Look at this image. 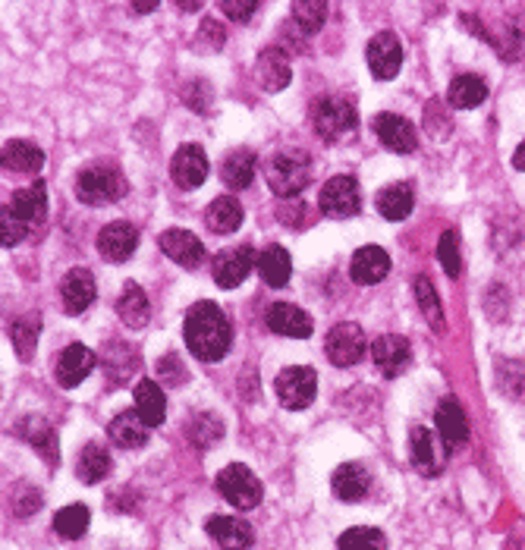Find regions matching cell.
Listing matches in <instances>:
<instances>
[{
    "mask_svg": "<svg viewBox=\"0 0 525 550\" xmlns=\"http://www.w3.org/2000/svg\"><path fill=\"white\" fill-rule=\"evenodd\" d=\"M186 349L199 362H221L233 343V327L217 302H195L183 324Z\"/></svg>",
    "mask_w": 525,
    "mask_h": 550,
    "instance_id": "1",
    "label": "cell"
},
{
    "mask_svg": "<svg viewBox=\"0 0 525 550\" xmlns=\"http://www.w3.org/2000/svg\"><path fill=\"white\" fill-rule=\"evenodd\" d=\"M126 192H129V183L123 170L114 164H92L79 170L76 176V198L82 205H92V208L117 205L120 198H126Z\"/></svg>",
    "mask_w": 525,
    "mask_h": 550,
    "instance_id": "2",
    "label": "cell"
},
{
    "mask_svg": "<svg viewBox=\"0 0 525 550\" xmlns=\"http://www.w3.org/2000/svg\"><path fill=\"white\" fill-rule=\"evenodd\" d=\"M265 176H268L271 192L287 202V198L299 195L312 183V164L299 151H277L265 167Z\"/></svg>",
    "mask_w": 525,
    "mask_h": 550,
    "instance_id": "3",
    "label": "cell"
},
{
    "mask_svg": "<svg viewBox=\"0 0 525 550\" xmlns=\"http://www.w3.org/2000/svg\"><path fill=\"white\" fill-rule=\"evenodd\" d=\"M312 123H315V132L324 142H337V139L349 136V132L359 126V114H356V107L349 98L327 95L315 104Z\"/></svg>",
    "mask_w": 525,
    "mask_h": 550,
    "instance_id": "4",
    "label": "cell"
},
{
    "mask_svg": "<svg viewBox=\"0 0 525 550\" xmlns=\"http://www.w3.org/2000/svg\"><path fill=\"white\" fill-rule=\"evenodd\" d=\"M217 491H221V497L227 503H233L236 510H255V506L261 503V497H265V488H261L258 475L243 466V462H233V466L221 469V475H217Z\"/></svg>",
    "mask_w": 525,
    "mask_h": 550,
    "instance_id": "5",
    "label": "cell"
},
{
    "mask_svg": "<svg viewBox=\"0 0 525 550\" xmlns=\"http://www.w3.org/2000/svg\"><path fill=\"white\" fill-rule=\"evenodd\" d=\"M277 390V400L283 409H309L315 403V393H318V374L315 368H305V365H293V368H283L274 381Z\"/></svg>",
    "mask_w": 525,
    "mask_h": 550,
    "instance_id": "6",
    "label": "cell"
},
{
    "mask_svg": "<svg viewBox=\"0 0 525 550\" xmlns=\"http://www.w3.org/2000/svg\"><path fill=\"white\" fill-rule=\"evenodd\" d=\"M447 456H450V450L441 440V434H434L428 425H415L409 431V459L425 478L441 475L444 466H447Z\"/></svg>",
    "mask_w": 525,
    "mask_h": 550,
    "instance_id": "7",
    "label": "cell"
},
{
    "mask_svg": "<svg viewBox=\"0 0 525 550\" xmlns=\"http://www.w3.org/2000/svg\"><path fill=\"white\" fill-rule=\"evenodd\" d=\"M318 208L324 217H334V220L356 217L362 211V192H359L356 176L340 173L334 180H327L318 195Z\"/></svg>",
    "mask_w": 525,
    "mask_h": 550,
    "instance_id": "8",
    "label": "cell"
},
{
    "mask_svg": "<svg viewBox=\"0 0 525 550\" xmlns=\"http://www.w3.org/2000/svg\"><path fill=\"white\" fill-rule=\"evenodd\" d=\"M365 349H371L365 343V330L353 321L334 324L324 337V352H327V359H331V365L337 368H353L356 362H362Z\"/></svg>",
    "mask_w": 525,
    "mask_h": 550,
    "instance_id": "9",
    "label": "cell"
},
{
    "mask_svg": "<svg viewBox=\"0 0 525 550\" xmlns=\"http://www.w3.org/2000/svg\"><path fill=\"white\" fill-rule=\"evenodd\" d=\"M255 264H258V255L249 242H239V246H233V249L217 252L211 261L214 283L221 286V290H236V286L246 283V277L252 274Z\"/></svg>",
    "mask_w": 525,
    "mask_h": 550,
    "instance_id": "10",
    "label": "cell"
},
{
    "mask_svg": "<svg viewBox=\"0 0 525 550\" xmlns=\"http://www.w3.org/2000/svg\"><path fill=\"white\" fill-rule=\"evenodd\" d=\"M365 57H368L371 76L381 79V82H390L393 76L400 73V66H403V44H400V38L393 32H378L375 38L368 41Z\"/></svg>",
    "mask_w": 525,
    "mask_h": 550,
    "instance_id": "11",
    "label": "cell"
},
{
    "mask_svg": "<svg viewBox=\"0 0 525 550\" xmlns=\"http://www.w3.org/2000/svg\"><path fill=\"white\" fill-rule=\"evenodd\" d=\"M95 246H98L104 261L123 264V261L133 258L136 249H139V227H133L129 220H114V224L101 227Z\"/></svg>",
    "mask_w": 525,
    "mask_h": 550,
    "instance_id": "12",
    "label": "cell"
},
{
    "mask_svg": "<svg viewBox=\"0 0 525 550\" xmlns=\"http://www.w3.org/2000/svg\"><path fill=\"white\" fill-rule=\"evenodd\" d=\"M95 365H98L95 349H89L85 343H70L67 349L60 352V359L54 365V378H57L60 387L73 390L89 378V374L95 371Z\"/></svg>",
    "mask_w": 525,
    "mask_h": 550,
    "instance_id": "13",
    "label": "cell"
},
{
    "mask_svg": "<svg viewBox=\"0 0 525 550\" xmlns=\"http://www.w3.org/2000/svg\"><path fill=\"white\" fill-rule=\"evenodd\" d=\"M208 170H211V164H208L205 148L192 145V142L183 145L170 161V176L180 189H199L208 180Z\"/></svg>",
    "mask_w": 525,
    "mask_h": 550,
    "instance_id": "14",
    "label": "cell"
},
{
    "mask_svg": "<svg viewBox=\"0 0 525 550\" xmlns=\"http://www.w3.org/2000/svg\"><path fill=\"white\" fill-rule=\"evenodd\" d=\"M158 246L173 264H180V268L192 271L199 268V264H205V242L189 230H164Z\"/></svg>",
    "mask_w": 525,
    "mask_h": 550,
    "instance_id": "15",
    "label": "cell"
},
{
    "mask_svg": "<svg viewBox=\"0 0 525 550\" xmlns=\"http://www.w3.org/2000/svg\"><path fill=\"white\" fill-rule=\"evenodd\" d=\"M60 302L67 315H82L89 312V305L95 302V277L89 268H73L63 274L60 280Z\"/></svg>",
    "mask_w": 525,
    "mask_h": 550,
    "instance_id": "16",
    "label": "cell"
},
{
    "mask_svg": "<svg viewBox=\"0 0 525 550\" xmlns=\"http://www.w3.org/2000/svg\"><path fill=\"white\" fill-rule=\"evenodd\" d=\"M4 211L10 214V217H16L19 224H26L29 230L38 224V220H45V214H48V192H45V183L41 180H35L32 186H26V189H16L13 195H10V202L4 205Z\"/></svg>",
    "mask_w": 525,
    "mask_h": 550,
    "instance_id": "17",
    "label": "cell"
},
{
    "mask_svg": "<svg viewBox=\"0 0 525 550\" xmlns=\"http://www.w3.org/2000/svg\"><path fill=\"white\" fill-rule=\"evenodd\" d=\"M375 126V136L381 139L384 148H390L393 154H412L419 148V136H415V126L400 117V114H378L371 120Z\"/></svg>",
    "mask_w": 525,
    "mask_h": 550,
    "instance_id": "18",
    "label": "cell"
},
{
    "mask_svg": "<svg viewBox=\"0 0 525 550\" xmlns=\"http://www.w3.org/2000/svg\"><path fill=\"white\" fill-rule=\"evenodd\" d=\"M265 324L274 330L277 337H293V340H309L312 330H315L312 318L293 302H274L268 308V315H265Z\"/></svg>",
    "mask_w": 525,
    "mask_h": 550,
    "instance_id": "19",
    "label": "cell"
},
{
    "mask_svg": "<svg viewBox=\"0 0 525 550\" xmlns=\"http://www.w3.org/2000/svg\"><path fill=\"white\" fill-rule=\"evenodd\" d=\"M371 359H375L378 371H384V378H400L412 359V346L406 337L384 334L371 343Z\"/></svg>",
    "mask_w": 525,
    "mask_h": 550,
    "instance_id": "20",
    "label": "cell"
},
{
    "mask_svg": "<svg viewBox=\"0 0 525 550\" xmlns=\"http://www.w3.org/2000/svg\"><path fill=\"white\" fill-rule=\"evenodd\" d=\"M255 79H258L261 88H265V92H283V88L290 85L293 70H290V57L283 54V48L271 44V48H265V51L258 54V60H255Z\"/></svg>",
    "mask_w": 525,
    "mask_h": 550,
    "instance_id": "21",
    "label": "cell"
},
{
    "mask_svg": "<svg viewBox=\"0 0 525 550\" xmlns=\"http://www.w3.org/2000/svg\"><path fill=\"white\" fill-rule=\"evenodd\" d=\"M16 434L26 440V444H32L41 459L48 462V466H57L60 462V450H57V434L51 428L48 418H41V415H23L16 422Z\"/></svg>",
    "mask_w": 525,
    "mask_h": 550,
    "instance_id": "22",
    "label": "cell"
},
{
    "mask_svg": "<svg viewBox=\"0 0 525 550\" xmlns=\"http://www.w3.org/2000/svg\"><path fill=\"white\" fill-rule=\"evenodd\" d=\"M434 422H437V434H441L447 450L463 447L469 440V418H466L463 406H459V400H453V396H444V400H441Z\"/></svg>",
    "mask_w": 525,
    "mask_h": 550,
    "instance_id": "23",
    "label": "cell"
},
{
    "mask_svg": "<svg viewBox=\"0 0 525 550\" xmlns=\"http://www.w3.org/2000/svg\"><path fill=\"white\" fill-rule=\"evenodd\" d=\"M205 532L221 544V550H249L255 544L252 525L236 516H211L205 522Z\"/></svg>",
    "mask_w": 525,
    "mask_h": 550,
    "instance_id": "24",
    "label": "cell"
},
{
    "mask_svg": "<svg viewBox=\"0 0 525 550\" xmlns=\"http://www.w3.org/2000/svg\"><path fill=\"white\" fill-rule=\"evenodd\" d=\"M390 274V255L381 246H362L349 261V277L359 286H375Z\"/></svg>",
    "mask_w": 525,
    "mask_h": 550,
    "instance_id": "25",
    "label": "cell"
},
{
    "mask_svg": "<svg viewBox=\"0 0 525 550\" xmlns=\"http://www.w3.org/2000/svg\"><path fill=\"white\" fill-rule=\"evenodd\" d=\"M331 488H334L337 500L359 503L371 491V472H368L365 462H343L331 478Z\"/></svg>",
    "mask_w": 525,
    "mask_h": 550,
    "instance_id": "26",
    "label": "cell"
},
{
    "mask_svg": "<svg viewBox=\"0 0 525 550\" xmlns=\"http://www.w3.org/2000/svg\"><path fill=\"white\" fill-rule=\"evenodd\" d=\"M255 173H258V158H255V151H249V148H233L221 164V180L233 192L249 189L252 180H255Z\"/></svg>",
    "mask_w": 525,
    "mask_h": 550,
    "instance_id": "27",
    "label": "cell"
},
{
    "mask_svg": "<svg viewBox=\"0 0 525 550\" xmlns=\"http://www.w3.org/2000/svg\"><path fill=\"white\" fill-rule=\"evenodd\" d=\"M107 434H111V440H114L117 447H123V450H142L148 444L151 428L142 422L139 412L129 409V412L114 415V422L107 425Z\"/></svg>",
    "mask_w": 525,
    "mask_h": 550,
    "instance_id": "28",
    "label": "cell"
},
{
    "mask_svg": "<svg viewBox=\"0 0 525 550\" xmlns=\"http://www.w3.org/2000/svg\"><path fill=\"white\" fill-rule=\"evenodd\" d=\"M243 217H246V211H243V205H239V198L221 195V198H214V202L208 205V211H205V227L211 233H217V236H227V233L243 227Z\"/></svg>",
    "mask_w": 525,
    "mask_h": 550,
    "instance_id": "29",
    "label": "cell"
},
{
    "mask_svg": "<svg viewBox=\"0 0 525 550\" xmlns=\"http://www.w3.org/2000/svg\"><path fill=\"white\" fill-rule=\"evenodd\" d=\"M258 274L261 280H265L268 286H274V290H280V286L290 283V274H293V258L290 252L277 246V242H271V246H265L258 252Z\"/></svg>",
    "mask_w": 525,
    "mask_h": 550,
    "instance_id": "30",
    "label": "cell"
},
{
    "mask_svg": "<svg viewBox=\"0 0 525 550\" xmlns=\"http://www.w3.org/2000/svg\"><path fill=\"white\" fill-rule=\"evenodd\" d=\"M117 315L126 327H133V330H142L151 321V302L139 283L123 286V293L117 299Z\"/></svg>",
    "mask_w": 525,
    "mask_h": 550,
    "instance_id": "31",
    "label": "cell"
},
{
    "mask_svg": "<svg viewBox=\"0 0 525 550\" xmlns=\"http://www.w3.org/2000/svg\"><path fill=\"white\" fill-rule=\"evenodd\" d=\"M45 167V151L29 139L4 142V170L10 173H38Z\"/></svg>",
    "mask_w": 525,
    "mask_h": 550,
    "instance_id": "32",
    "label": "cell"
},
{
    "mask_svg": "<svg viewBox=\"0 0 525 550\" xmlns=\"http://www.w3.org/2000/svg\"><path fill=\"white\" fill-rule=\"evenodd\" d=\"M111 469H114V459H111V453H107V447H101V444H85L79 450L76 478L82 484H98V481H104L107 475H111Z\"/></svg>",
    "mask_w": 525,
    "mask_h": 550,
    "instance_id": "33",
    "label": "cell"
},
{
    "mask_svg": "<svg viewBox=\"0 0 525 550\" xmlns=\"http://www.w3.org/2000/svg\"><path fill=\"white\" fill-rule=\"evenodd\" d=\"M104 368L114 378V384H126L139 371V352L120 340H111L104 346Z\"/></svg>",
    "mask_w": 525,
    "mask_h": 550,
    "instance_id": "34",
    "label": "cell"
},
{
    "mask_svg": "<svg viewBox=\"0 0 525 550\" xmlns=\"http://www.w3.org/2000/svg\"><path fill=\"white\" fill-rule=\"evenodd\" d=\"M488 98V82L475 76V73H463V76H456L447 88V101L450 107H459V110H472L478 107L481 101Z\"/></svg>",
    "mask_w": 525,
    "mask_h": 550,
    "instance_id": "35",
    "label": "cell"
},
{
    "mask_svg": "<svg viewBox=\"0 0 525 550\" xmlns=\"http://www.w3.org/2000/svg\"><path fill=\"white\" fill-rule=\"evenodd\" d=\"M136 412L142 415V422L148 428L164 425L167 400H164V390L158 387V381H139V387H136Z\"/></svg>",
    "mask_w": 525,
    "mask_h": 550,
    "instance_id": "36",
    "label": "cell"
},
{
    "mask_svg": "<svg viewBox=\"0 0 525 550\" xmlns=\"http://www.w3.org/2000/svg\"><path fill=\"white\" fill-rule=\"evenodd\" d=\"M38 334H41V315H35V312L19 315L10 324V343L16 349L19 362H32L35 346H38Z\"/></svg>",
    "mask_w": 525,
    "mask_h": 550,
    "instance_id": "37",
    "label": "cell"
},
{
    "mask_svg": "<svg viewBox=\"0 0 525 550\" xmlns=\"http://www.w3.org/2000/svg\"><path fill=\"white\" fill-rule=\"evenodd\" d=\"M415 208V192L409 183H393L378 192V211L387 220H406Z\"/></svg>",
    "mask_w": 525,
    "mask_h": 550,
    "instance_id": "38",
    "label": "cell"
},
{
    "mask_svg": "<svg viewBox=\"0 0 525 550\" xmlns=\"http://www.w3.org/2000/svg\"><path fill=\"white\" fill-rule=\"evenodd\" d=\"M89 522H92L89 506L70 503V506H63V510L54 516V532L60 538H67V541H79L85 532H89Z\"/></svg>",
    "mask_w": 525,
    "mask_h": 550,
    "instance_id": "39",
    "label": "cell"
},
{
    "mask_svg": "<svg viewBox=\"0 0 525 550\" xmlns=\"http://www.w3.org/2000/svg\"><path fill=\"white\" fill-rule=\"evenodd\" d=\"M415 299H419L425 321L434 330H444V308H441V299H437V290H434V283L428 280V274L415 277Z\"/></svg>",
    "mask_w": 525,
    "mask_h": 550,
    "instance_id": "40",
    "label": "cell"
},
{
    "mask_svg": "<svg viewBox=\"0 0 525 550\" xmlns=\"http://www.w3.org/2000/svg\"><path fill=\"white\" fill-rule=\"evenodd\" d=\"M337 550H387V538H384L381 528L359 525V528H349V532L340 535Z\"/></svg>",
    "mask_w": 525,
    "mask_h": 550,
    "instance_id": "41",
    "label": "cell"
},
{
    "mask_svg": "<svg viewBox=\"0 0 525 550\" xmlns=\"http://www.w3.org/2000/svg\"><path fill=\"white\" fill-rule=\"evenodd\" d=\"M327 4H321V0H299V4H293V22L305 32V35H315L324 22H327Z\"/></svg>",
    "mask_w": 525,
    "mask_h": 550,
    "instance_id": "42",
    "label": "cell"
},
{
    "mask_svg": "<svg viewBox=\"0 0 525 550\" xmlns=\"http://www.w3.org/2000/svg\"><path fill=\"white\" fill-rule=\"evenodd\" d=\"M189 434H192V440L199 447H211L214 440H221V434H224V422L217 418L214 412H199L192 418V425H189Z\"/></svg>",
    "mask_w": 525,
    "mask_h": 550,
    "instance_id": "43",
    "label": "cell"
},
{
    "mask_svg": "<svg viewBox=\"0 0 525 550\" xmlns=\"http://www.w3.org/2000/svg\"><path fill=\"white\" fill-rule=\"evenodd\" d=\"M437 261L450 277L463 274V258H459V233L456 230H444L441 242H437Z\"/></svg>",
    "mask_w": 525,
    "mask_h": 550,
    "instance_id": "44",
    "label": "cell"
},
{
    "mask_svg": "<svg viewBox=\"0 0 525 550\" xmlns=\"http://www.w3.org/2000/svg\"><path fill=\"white\" fill-rule=\"evenodd\" d=\"M158 381L164 387H183L189 381V371L177 352H167L164 359H158Z\"/></svg>",
    "mask_w": 525,
    "mask_h": 550,
    "instance_id": "45",
    "label": "cell"
},
{
    "mask_svg": "<svg viewBox=\"0 0 525 550\" xmlns=\"http://www.w3.org/2000/svg\"><path fill=\"white\" fill-rule=\"evenodd\" d=\"M224 41H227V29L221 26L217 19H205L199 32H195V48L199 51H221L224 48Z\"/></svg>",
    "mask_w": 525,
    "mask_h": 550,
    "instance_id": "46",
    "label": "cell"
},
{
    "mask_svg": "<svg viewBox=\"0 0 525 550\" xmlns=\"http://www.w3.org/2000/svg\"><path fill=\"white\" fill-rule=\"evenodd\" d=\"M41 503H45V500H41V491L32 488V484H19V488L13 491V497H10V506H13L16 516H32V513H38Z\"/></svg>",
    "mask_w": 525,
    "mask_h": 550,
    "instance_id": "47",
    "label": "cell"
},
{
    "mask_svg": "<svg viewBox=\"0 0 525 550\" xmlns=\"http://www.w3.org/2000/svg\"><path fill=\"white\" fill-rule=\"evenodd\" d=\"M425 129H428L431 139H444L447 132H450V120L444 114V104L441 101L425 104Z\"/></svg>",
    "mask_w": 525,
    "mask_h": 550,
    "instance_id": "48",
    "label": "cell"
},
{
    "mask_svg": "<svg viewBox=\"0 0 525 550\" xmlns=\"http://www.w3.org/2000/svg\"><path fill=\"white\" fill-rule=\"evenodd\" d=\"M280 220H283V224H290V227H309L312 224V217H309V211H305V202H302V198H287V202H283L280 205Z\"/></svg>",
    "mask_w": 525,
    "mask_h": 550,
    "instance_id": "49",
    "label": "cell"
},
{
    "mask_svg": "<svg viewBox=\"0 0 525 550\" xmlns=\"http://www.w3.org/2000/svg\"><path fill=\"white\" fill-rule=\"evenodd\" d=\"M29 236V227L19 224L16 217H10L7 211L0 214V242H4V249H13L16 242H23Z\"/></svg>",
    "mask_w": 525,
    "mask_h": 550,
    "instance_id": "50",
    "label": "cell"
},
{
    "mask_svg": "<svg viewBox=\"0 0 525 550\" xmlns=\"http://www.w3.org/2000/svg\"><path fill=\"white\" fill-rule=\"evenodd\" d=\"M221 13L230 16L233 22H249L258 13V0H221Z\"/></svg>",
    "mask_w": 525,
    "mask_h": 550,
    "instance_id": "51",
    "label": "cell"
},
{
    "mask_svg": "<svg viewBox=\"0 0 525 550\" xmlns=\"http://www.w3.org/2000/svg\"><path fill=\"white\" fill-rule=\"evenodd\" d=\"M513 167L525 173V142H522V145L516 148V154H513Z\"/></svg>",
    "mask_w": 525,
    "mask_h": 550,
    "instance_id": "52",
    "label": "cell"
},
{
    "mask_svg": "<svg viewBox=\"0 0 525 550\" xmlns=\"http://www.w3.org/2000/svg\"><path fill=\"white\" fill-rule=\"evenodd\" d=\"M151 10H158V7L155 4H136L133 7V13H151Z\"/></svg>",
    "mask_w": 525,
    "mask_h": 550,
    "instance_id": "53",
    "label": "cell"
},
{
    "mask_svg": "<svg viewBox=\"0 0 525 550\" xmlns=\"http://www.w3.org/2000/svg\"><path fill=\"white\" fill-rule=\"evenodd\" d=\"M177 10H183V13H195V10H202V4H177Z\"/></svg>",
    "mask_w": 525,
    "mask_h": 550,
    "instance_id": "54",
    "label": "cell"
}]
</instances>
